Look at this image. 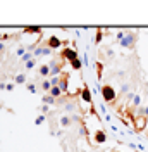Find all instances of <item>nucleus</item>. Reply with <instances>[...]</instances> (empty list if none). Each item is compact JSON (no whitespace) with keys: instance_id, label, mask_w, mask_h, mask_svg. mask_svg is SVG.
<instances>
[{"instance_id":"nucleus-1","label":"nucleus","mask_w":148,"mask_h":152,"mask_svg":"<svg viewBox=\"0 0 148 152\" xmlns=\"http://www.w3.org/2000/svg\"><path fill=\"white\" fill-rule=\"evenodd\" d=\"M100 92H102L103 102H107V104H112L117 99V92H115V88L112 85H102L100 86Z\"/></svg>"},{"instance_id":"nucleus-2","label":"nucleus","mask_w":148,"mask_h":152,"mask_svg":"<svg viewBox=\"0 0 148 152\" xmlns=\"http://www.w3.org/2000/svg\"><path fill=\"white\" fill-rule=\"evenodd\" d=\"M136 38H138V33L136 31H126V37L119 42V45L124 48H131L133 50L134 48V43H136Z\"/></svg>"},{"instance_id":"nucleus-3","label":"nucleus","mask_w":148,"mask_h":152,"mask_svg":"<svg viewBox=\"0 0 148 152\" xmlns=\"http://www.w3.org/2000/svg\"><path fill=\"white\" fill-rule=\"evenodd\" d=\"M59 57H60V61H64V62H73L76 59H79L78 56V52L71 47H64L60 52H59Z\"/></svg>"},{"instance_id":"nucleus-4","label":"nucleus","mask_w":148,"mask_h":152,"mask_svg":"<svg viewBox=\"0 0 148 152\" xmlns=\"http://www.w3.org/2000/svg\"><path fill=\"white\" fill-rule=\"evenodd\" d=\"M64 61H50V78H55L62 73V69H64Z\"/></svg>"},{"instance_id":"nucleus-5","label":"nucleus","mask_w":148,"mask_h":152,"mask_svg":"<svg viewBox=\"0 0 148 152\" xmlns=\"http://www.w3.org/2000/svg\"><path fill=\"white\" fill-rule=\"evenodd\" d=\"M147 123H148V118H145V116H134V119H133V128H134V132L141 133L145 128H147Z\"/></svg>"},{"instance_id":"nucleus-6","label":"nucleus","mask_w":148,"mask_h":152,"mask_svg":"<svg viewBox=\"0 0 148 152\" xmlns=\"http://www.w3.org/2000/svg\"><path fill=\"white\" fill-rule=\"evenodd\" d=\"M62 45L65 47V42H64V40H60V38H57V37H50V38H46V42H45V47H48L50 50L60 48Z\"/></svg>"},{"instance_id":"nucleus-7","label":"nucleus","mask_w":148,"mask_h":152,"mask_svg":"<svg viewBox=\"0 0 148 152\" xmlns=\"http://www.w3.org/2000/svg\"><path fill=\"white\" fill-rule=\"evenodd\" d=\"M69 73H65V71H62L60 75H59V88L62 90V94L67 95V86H69Z\"/></svg>"},{"instance_id":"nucleus-8","label":"nucleus","mask_w":148,"mask_h":152,"mask_svg":"<svg viewBox=\"0 0 148 152\" xmlns=\"http://www.w3.org/2000/svg\"><path fill=\"white\" fill-rule=\"evenodd\" d=\"M81 99H83L86 104H93V99H91V92H90V88H88V85H83L81 86Z\"/></svg>"},{"instance_id":"nucleus-9","label":"nucleus","mask_w":148,"mask_h":152,"mask_svg":"<svg viewBox=\"0 0 148 152\" xmlns=\"http://www.w3.org/2000/svg\"><path fill=\"white\" fill-rule=\"evenodd\" d=\"M93 140L96 143H105L107 142V133L103 132V130H96L95 132V137H93Z\"/></svg>"},{"instance_id":"nucleus-10","label":"nucleus","mask_w":148,"mask_h":152,"mask_svg":"<svg viewBox=\"0 0 148 152\" xmlns=\"http://www.w3.org/2000/svg\"><path fill=\"white\" fill-rule=\"evenodd\" d=\"M38 75L41 76L43 80H48V76H50V64H41L38 67Z\"/></svg>"},{"instance_id":"nucleus-11","label":"nucleus","mask_w":148,"mask_h":152,"mask_svg":"<svg viewBox=\"0 0 148 152\" xmlns=\"http://www.w3.org/2000/svg\"><path fill=\"white\" fill-rule=\"evenodd\" d=\"M52 54V50L48 47H38V48H35L33 50V56H35V59L36 57H40V56H50Z\"/></svg>"},{"instance_id":"nucleus-12","label":"nucleus","mask_w":148,"mask_h":152,"mask_svg":"<svg viewBox=\"0 0 148 152\" xmlns=\"http://www.w3.org/2000/svg\"><path fill=\"white\" fill-rule=\"evenodd\" d=\"M59 123H60L62 128H67V126H71V123H73V118H69V116H62V118L59 119Z\"/></svg>"},{"instance_id":"nucleus-13","label":"nucleus","mask_w":148,"mask_h":152,"mask_svg":"<svg viewBox=\"0 0 148 152\" xmlns=\"http://www.w3.org/2000/svg\"><path fill=\"white\" fill-rule=\"evenodd\" d=\"M50 95H52V97H54V99H60V97H62V90H60V88H59V86H52V90H50Z\"/></svg>"},{"instance_id":"nucleus-14","label":"nucleus","mask_w":148,"mask_h":152,"mask_svg":"<svg viewBox=\"0 0 148 152\" xmlns=\"http://www.w3.org/2000/svg\"><path fill=\"white\" fill-rule=\"evenodd\" d=\"M95 67H96V78L102 80V73H103V62L102 61H96L95 62Z\"/></svg>"},{"instance_id":"nucleus-15","label":"nucleus","mask_w":148,"mask_h":152,"mask_svg":"<svg viewBox=\"0 0 148 152\" xmlns=\"http://www.w3.org/2000/svg\"><path fill=\"white\" fill-rule=\"evenodd\" d=\"M41 90H43L45 94H50V90H52V83H50V80H43V81H41Z\"/></svg>"},{"instance_id":"nucleus-16","label":"nucleus","mask_w":148,"mask_h":152,"mask_svg":"<svg viewBox=\"0 0 148 152\" xmlns=\"http://www.w3.org/2000/svg\"><path fill=\"white\" fill-rule=\"evenodd\" d=\"M69 64H71V67L76 69V71H81V69H83V62H81V59H76V61L69 62Z\"/></svg>"},{"instance_id":"nucleus-17","label":"nucleus","mask_w":148,"mask_h":152,"mask_svg":"<svg viewBox=\"0 0 148 152\" xmlns=\"http://www.w3.org/2000/svg\"><path fill=\"white\" fill-rule=\"evenodd\" d=\"M102 40H103V29H96V35H95V43L98 45V43H102Z\"/></svg>"},{"instance_id":"nucleus-18","label":"nucleus","mask_w":148,"mask_h":152,"mask_svg":"<svg viewBox=\"0 0 148 152\" xmlns=\"http://www.w3.org/2000/svg\"><path fill=\"white\" fill-rule=\"evenodd\" d=\"M43 104H55V99H54V97H52V95L50 94H46V95H43Z\"/></svg>"},{"instance_id":"nucleus-19","label":"nucleus","mask_w":148,"mask_h":152,"mask_svg":"<svg viewBox=\"0 0 148 152\" xmlns=\"http://www.w3.org/2000/svg\"><path fill=\"white\" fill-rule=\"evenodd\" d=\"M14 83H17V85L26 83V75H17L16 78H14Z\"/></svg>"},{"instance_id":"nucleus-20","label":"nucleus","mask_w":148,"mask_h":152,"mask_svg":"<svg viewBox=\"0 0 148 152\" xmlns=\"http://www.w3.org/2000/svg\"><path fill=\"white\" fill-rule=\"evenodd\" d=\"M22 33H29V35H33V33H35V35H40V33H41V29H40V28H26V29H22Z\"/></svg>"},{"instance_id":"nucleus-21","label":"nucleus","mask_w":148,"mask_h":152,"mask_svg":"<svg viewBox=\"0 0 148 152\" xmlns=\"http://www.w3.org/2000/svg\"><path fill=\"white\" fill-rule=\"evenodd\" d=\"M35 64H36V59H31V61H29V62H26L24 66H26V69H33V67H35Z\"/></svg>"},{"instance_id":"nucleus-22","label":"nucleus","mask_w":148,"mask_h":152,"mask_svg":"<svg viewBox=\"0 0 148 152\" xmlns=\"http://www.w3.org/2000/svg\"><path fill=\"white\" fill-rule=\"evenodd\" d=\"M24 54H26V48L24 47H17V50H16V56H24Z\"/></svg>"},{"instance_id":"nucleus-23","label":"nucleus","mask_w":148,"mask_h":152,"mask_svg":"<svg viewBox=\"0 0 148 152\" xmlns=\"http://www.w3.org/2000/svg\"><path fill=\"white\" fill-rule=\"evenodd\" d=\"M128 88H129V85H128V83H124V85H122V88H120L119 95H124V94H126V92H128Z\"/></svg>"},{"instance_id":"nucleus-24","label":"nucleus","mask_w":148,"mask_h":152,"mask_svg":"<svg viewBox=\"0 0 148 152\" xmlns=\"http://www.w3.org/2000/svg\"><path fill=\"white\" fill-rule=\"evenodd\" d=\"M28 90L31 92V94H36V86L33 85V83H29V85H28Z\"/></svg>"},{"instance_id":"nucleus-25","label":"nucleus","mask_w":148,"mask_h":152,"mask_svg":"<svg viewBox=\"0 0 148 152\" xmlns=\"http://www.w3.org/2000/svg\"><path fill=\"white\" fill-rule=\"evenodd\" d=\"M43 121H45V116H38L36 119H35V123H36V124H41Z\"/></svg>"},{"instance_id":"nucleus-26","label":"nucleus","mask_w":148,"mask_h":152,"mask_svg":"<svg viewBox=\"0 0 148 152\" xmlns=\"http://www.w3.org/2000/svg\"><path fill=\"white\" fill-rule=\"evenodd\" d=\"M40 109H41V113H43V114H46V113H48V109H50V107H48L46 104H43L41 107H40Z\"/></svg>"},{"instance_id":"nucleus-27","label":"nucleus","mask_w":148,"mask_h":152,"mask_svg":"<svg viewBox=\"0 0 148 152\" xmlns=\"http://www.w3.org/2000/svg\"><path fill=\"white\" fill-rule=\"evenodd\" d=\"M7 90H9V92L10 90H14V83H9V85H7Z\"/></svg>"},{"instance_id":"nucleus-28","label":"nucleus","mask_w":148,"mask_h":152,"mask_svg":"<svg viewBox=\"0 0 148 152\" xmlns=\"http://www.w3.org/2000/svg\"><path fill=\"white\" fill-rule=\"evenodd\" d=\"M115 152H120V151H115Z\"/></svg>"}]
</instances>
